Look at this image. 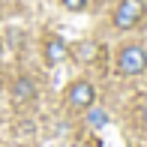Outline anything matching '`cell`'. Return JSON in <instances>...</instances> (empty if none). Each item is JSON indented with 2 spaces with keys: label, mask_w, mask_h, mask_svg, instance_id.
Masks as SVG:
<instances>
[{
  "label": "cell",
  "mask_w": 147,
  "mask_h": 147,
  "mask_svg": "<svg viewBox=\"0 0 147 147\" xmlns=\"http://www.w3.org/2000/svg\"><path fill=\"white\" fill-rule=\"evenodd\" d=\"M144 12H147L144 0H120L117 9H114V27H117V30L135 27V24L144 18Z\"/></svg>",
  "instance_id": "obj_1"
},
{
  "label": "cell",
  "mask_w": 147,
  "mask_h": 147,
  "mask_svg": "<svg viewBox=\"0 0 147 147\" xmlns=\"http://www.w3.org/2000/svg\"><path fill=\"white\" fill-rule=\"evenodd\" d=\"M117 69L123 72V75H141V72L147 69V51L141 48V45H126V48H120Z\"/></svg>",
  "instance_id": "obj_2"
},
{
  "label": "cell",
  "mask_w": 147,
  "mask_h": 147,
  "mask_svg": "<svg viewBox=\"0 0 147 147\" xmlns=\"http://www.w3.org/2000/svg\"><path fill=\"white\" fill-rule=\"evenodd\" d=\"M66 99H69L72 108L84 111V108H93V102H96V90H93L90 81H75L69 87V93H66Z\"/></svg>",
  "instance_id": "obj_3"
},
{
  "label": "cell",
  "mask_w": 147,
  "mask_h": 147,
  "mask_svg": "<svg viewBox=\"0 0 147 147\" xmlns=\"http://www.w3.org/2000/svg\"><path fill=\"white\" fill-rule=\"evenodd\" d=\"M33 96H36V84H33L27 75H21L15 81V87H12V99H15V102H30Z\"/></svg>",
  "instance_id": "obj_4"
},
{
  "label": "cell",
  "mask_w": 147,
  "mask_h": 147,
  "mask_svg": "<svg viewBox=\"0 0 147 147\" xmlns=\"http://www.w3.org/2000/svg\"><path fill=\"white\" fill-rule=\"evenodd\" d=\"M66 57H69V48H66L63 39H48V45H45V60H48V63H63Z\"/></svg>",
  "instance_id": "obj_5"
},
{
  "label": "cell",
  "mask_w": 147,
  "mask_h": 147,
  "mask_svg": "<svg viewBox=\"0 0 147 147\" xmlns=\"http://www.w3.org/2000/svg\"><path fill=\"white\" fill-rule=\"evenodd\" d=\"M87 123H90V126H105V123H108V114H105V111H99V108H90Z\"/></svg>",
  "instance_id": "obj_6"
},
{
  "label": "cell",
  "mask_w": 147,
  "mask_h": 147,
  "mask_svg": "<svg viewBox=\"0 0 147 147\" xmlns=\"http://www.w3.org/2000/svg\"><path fill=\"white\" fill-rule=\"evenodd\" d=\"M135 117L147 123V96H135Z\"/></svg>",
  "instance_id": "obj_7"
},
{
  "label": "cell",
  "mask_w": 147,
  "mask_h": 147,
  "mask_svg": "<svg viewBox=\"0 0 147 147\" xmlns=\"http://www.w3.org/2000/svg\"><path fill=\"white\" fill-rule=\"evenodd\" d=\"M60 3H63L69 12H81L84 6H87V0H60Z\"/></svg>",
  "instance_id": "obj_8"
},
{
  "label": "cell",
  "mask_w": 147,
  "mask_h": 147,
  "mask_svg": "<svg viewBox=\"0 0 147 147\" xmlns=\"http://www.w3.org/2000/svg\"><path fill=\"white\" fill-rule=\"evenodd\" d=\"M78 51H81V60H90L93 54H96V45H93V42H84Z\"/></svg>",
  "instance_id": "obj_9"
}]
</instances>
